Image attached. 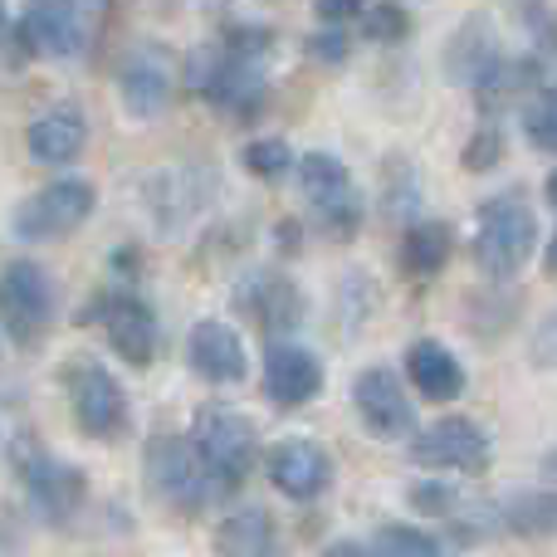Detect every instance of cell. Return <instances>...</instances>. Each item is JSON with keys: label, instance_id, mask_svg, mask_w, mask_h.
I'll use <instances>...</instances> for the list:
<instances>
[{"label": "cell", "instance_id": "36", "mask_svg": "<svg viewBox=\"0 0 557 557\" xmlns=\"http://www.w3.org/2000/svg\"><path fill=\"white\" fill-rule=\"evenodd\" d=\"M323 557H372V548H362V543H333Z\"/></svg>", "mask_w": 557, "mask_h": 557}, {"label": "cell", "instance_id": "15", "mask_svg": "<svg viewBox=\"0 0 557 557\" xmlns=\"http://www.w3.org/2000/svg\"><path fill=\"white\" fill-rule=\"evenodd\" d=\"M235 304H240V313L250 318L260 333H274V337L294 333V327L304 323V294H298V284L284 270H270V264L240 278Z\"/></svg>", "mask_w": 557, "mask_h": 557}, {"label": "cell", "instance_id": "23", "mask_svg": "<svg viewBox=\"0 0 557 557\" xmlns=\"http://www.w3.org/2000/svg\"><path fill=\"white\" fill-rule=\"evenodd\" d=\"M215 557H278V523L270 509L245 504V509L225 513L221 529L211 539Z\"/></svg>", "mask_w": 557, "mask_h": 557}, {"label": "cell", "instance_id": "25", "mask_svg": "<svg viewBox=\"0 0 557 557\" xmlns=\"http://www.w3.org/2000/svg\"><path fill=\"white\" fill-rule=\"evenodd\" d=\"M499 529L513 539H557V490H513L499 499Z\"/></svg>", "mask_w": 557, "mask_h": 557}, {"label": "cell", "instance_id": "40", "mask_svg": "<svg viewBox=\"0 0 557 557\" xmlns=\"http://www.w3.org/2000/svg\"><path fill=\"white\" fill-rule=\"evenodd\" d=\"M0 29H5V0H0Z\"/></svg>", "mask_w": 557, "mask_h": 557}, {"label": "cell", "instance_id": "18", "mask_svg": "<svg viewBox=\"0 0 557 557\" xmlns=\"http://www.w3.org/2000/svg\"><path fill=\"white\" fill-rule=\"evenodd\" d=\"M15 35L35 54L74 59L84 49V10L78 0H25V20Z\"/></svg>", "mask_w": 557, "mask_h": 557}, {"label": "cell", "instance_id": "32", "mask_svg": "<svg viewBox=\"0 0 557 557\" xmlns=\"http://www.w3.org/2000/svg\"><path fill=\"white\" fill-rule=\"evenodd\" d=\"M460 162H465V172H494V166L504 162V133L499 127H474V137L460 152Z\"/></svg>", "mask_w": 557, "mask_h": 557}, {"label": "cell", "instance_id": "19", "mask_svg": "<svg viewBox=\"0 0 557 557\" xmlns=\"http://www.w3.org/2000/svg\"><path fill=\"white\" fill-rule=\"evenodd\" d=\"M323 392V362L298 343H274L264 352V396L278 411H298Z\"/></svg>", "mask_w": 557, "mask_h": 557}, {"label": "cell", "instance_id": "34", "mask_svg": "<svg viewBox=\"0 0 557 557\" xmlns=\"http://www.w3.org/2000/svg\"><path fill=\"white\" fill-rule=\"evenodd\" d=\"M313 15H318V25L343 29L367 15V0H313Z\"/></svg>", "mask_w": 557, "mask_h": 557}, {"label": "cell", "instance_id": "29", "mask_svg": "<svg viewBox=\"0 0 557 557\" xmlns=\"http://www.w3.org/2000/svg\"><path fill=\"white\" fill-rule=\"evenodd\" d=\"M240 166L250 176H260V182H278V176H288L298 162H294V152H288L284 137H255V143H245Z\"/></svg>", "mask_w": 557, "mask_h": 557}, {"label": "cell", "instance_id": "14", "mask_svg": "<svg viewBox=\"0 0 557 557\" xmlns=\"http://www.w3.org/2000/svg\"><path fill=\"white\" fill-rule=\"evenodd\" d=\"M352 406H357V416H362L367 435H376V441H406V435H416V406H411V396H406L401 376L386 372V367L357 372Z\"/></svg>", "mask_w": 557, "mask_h": 557}, {"label": "cell", "instance_id": "20", "mask_svg": "<svg viewBox=\"0 0 557 557\" xmlns=\"http://www.w3.org/2000/svg\"><path fill=\"white\" fill-rule=\"evenodd\" d=\"M406 376H411L416 396L445 406L455 396H465V362L441 343V337H416L406 347Z\"/></svg>", "mask_w": 557, "mask_h": 557}, {"label": "cell", "instance_id": "5", "mask_svg": "<svg viewBox=\"0 0 557 557\" xmlns=\"http://www.w3.org/2000/svg\"><path fill=\"white\" fill-rule=\"evenodd\" d=\"M94 206H98L94 182H84V176H59V182L39 186L35 196H25V201L10 211V235L25 245L64 240V235H74L78 225L94 215Z\"/></svg>", "mask_w": 557, "mask_h": 557}, {"label": "cell", "instance_id": "9", "mask_svg": "<svg viewBox=\"0 0 557 557\" xmlns=\"http://www.w3.org/2000/svg\"><path fill=\"white\" fill-rule=\"evenodd\" d=\"M298 186H304L308 206H313V215L323 221L327 235L352 240L362 231L367 206H362L352 172H347V162H337L333 152H304L298 157Z\"/></svg>", "mask_w": 557, "mask_h": 557}, {"label": "cell", "instance_id": "6", "mask_svg": "<svg viewBox=\"0 0 557 557\" xmlns=\"http://www.w3.org/2000/svg\"><path fill=\"white\" fill-rule=\"evenodd\" d=\"M59 294L54 278L45 274V264L35 260H10L0 270V327L15 347H39L54 327Z\"/></svg>", "mask_w": 557, "mask_h": 557}, {"label": "cell", "instance_id": "8", "mask_svg": "<svg viewBox=\"0 0 557 557\" xmlns=\"http://www.w3.org/2000/svg\"><path fill=\"white\" fill-rule=\"evenodd\" d=\"M84 323H98L117 357L127 367H152L157 347H162V323H157L152 304L133 288H108L84 308Z\"/></svg>", "mask_w": 557, "mask_h": 557}, {"label": "cell", "instance_id": "38", "mask_svg": "<svg viewBox=\"0 0 557 557\" xmlns=\"http://www.w3.org/2000/svg\"><path fill=\"white\" fill-rule=\"evenodd\" d=\"M548 206H553V211H557V166H553V172H548Z\"/></svg>", "mask_w": 557, "mask_h": 557}, {"label": "cell", "instance_id": "16", "mask_svg": "<svg viewBox=\"0 0 557 557\" xmlns=\"http://www.w3.org/2000/svg\"><path fill=\"white\" fill-rule=\"evenodd\" d=\"M186 362H191V372L201 382H215V386H235L250 376V352H245L240 333L231 323H221V318L191 323V333H186Z\"/></svg>", "mask_w": 557, "mask_h": 557}, {"label": "cell", "instance_id": "26", "mask_svg": "<svg viewBox=\"0 0 557 557\" xmlns=\"http://www.w3.org/2000/svg\"><path fill=\"white\" fill-rule=\"evenodd\" d=\"M382 206H386V215H392V221H406L411 225L416 221V201H421V172H416L411 162H406V157H386L382 162Z\"/></svg>", "mask_w": 557, "mask_h": 557}, {"label": "cell", "instance_id": "28", "mask_svg": "<svg viewBox=\"0 0 557 557\" xmlns=\"http://www.w3.org/2000/svg\"><path fill=\"white\" fill-rule=\"evenodd\" d=\"M523 137L539 152H557V78L529 98V108H523Z\"/></svg>", "mask_w": 557, "mask_h": 557}, {"label": "cell", "instance_id": "31", "mask_svg": "<svg viewBox=\"0 0 557 557\" xmlns=\"http://www.w3.org/2000/svg\"><path fill=\"white\" fill-rule=\"evenodd\" d=\"M406 499H411L416 513H425V519H445V523H450L455 513H460V504H465L450 484H411Z\"/></svg>", "mask_w": 557, "mask_h": 557}, {"label": "cell", "instance_id": "10", "mask_svg": "<svg viewBox=\"0 0 557 557\" xmlns=\"http://www.w3.org/2000/svg\"><path fill=\"white\" fill-rule=\"evenodd\" d=\"M143 470H147L152 494L176 513H201L215 499V484L206 480L191 441H182V435H152L143 455Z\"/></svg>", "mask_w": 557, "mask_h": 557}, {"label": "cell", "instance_id": "27", "mask_svg": "<svg viewBox=\"0 0 557 557\" xmlns=\"http://www.w3.org/2000/svg\"><path fill=\"white\" fill-rule=\"evenodd\" d=\"M372 557H445V548L411 523H382L372 533Z\"/></svg>", "mask_w": 557, "mask_h": 557}, {"label": "cell", "instance_id": "11", "mask_svg": "<svg viewBox=\"0 0 557 557\" xmlns=\"http://www.w3.org/2000/svg\"><path fill=\"white\" fill-rule=\"evenodd\" d=\"M176 78H182V59L162 45V39H143L123 54L117 64V94L133 117H162L176 98Z\"/></svg>", "mask_w": 557, "mask_h": 557}, {"label": "cell", "instance_id": "3", "mask_svg": "<svg viewBox=\"0 0 557 557\" xmlns=\"http://www.w3.org/2000/svg\"><path fill=\"white\" fill-rule=\"evenodd\" d=\"M186 441H191L196 460H201L206 480L215 484V494H235L255 474V465H260V431L235 406H201Z\"/></svg>", "mask_w": 557, "mask_h": 557}, {"label": "cell", "instance_id": "17", "mask_svg": "<svg viewBox=\"0 0 557 557\" xmlns=\"http://www.w3.org/2000/svg\"><path fill=\"white\" fill-rule=\"evenodd\" d=\"M264 470H270V484L278 494L308 504L318 494H327V484H333V455L318 441H278L264 455Z\"/></svg>", "mask_w": 557, "mask_h": 557}, {"label": "cell", "instance_id": "2", "mask_svg": "<svg viewBox=\"0 0 557 557\" xmlns=\"http://www.w3.org/2000/svg\"><path fill=\"white\" fill-rule=\"evenodd\" d=\"M539 245V215L523 186H504L480 206V225H474V264L490 278H513L533 260Z\"/></svg>", "mask_w": 557, "mask_h": 557}, {"label": "cell", "instance_id": "13", "mask_svg": "<svg viewBox=\"0 0 557 557\" xmlns=\"http://www.w3.org/2000/svg\"><path fill=\"white\" fill-rule=\"evenodd\" d=\"M211 196H215L211 166H166V172H152L143 182V201L162 235H182L211 206Z\"/></svg>", "mask_w": 557, "mask_h": 557}, {"label": "cell", "instance_id": "7", "mask_svg": "<svg viewBox=\"0 0 557 557\" xmlns=\"http://www.w3.org/2000/svg\"><path fill=\"white\" fill-rule=\"evenodd\" d=\"M15 474H20V484H25L29 504L45 513V523L69 529V523L84 513V504H88L84 470L54 460V455H49L39 441H25V435L15 441Z\"/></svg>", "mask_w": 557, "mask_h": 557}, {"label": "cell", "instance_id": "12", "mask_svg": "<svg viewBox=\"0 0 557 557\" xmlns=\"http://www.w3.org/2000/svg\"><path fill=\"white\" fill-rule=\"evenodd\" d=\"M411 460L445 474H484L494 460V445L484 425H474L470 416H445L411 435Z\"/></svg>", "mask_w": 557, "mask_h": 557}, {"label": "cell", "instance_id": "21", "mask_svg": "<svg viewBox=\"0 0 557 557\" xmlns=\"http://www.w3.org/2000/svg\"><path fill=\"white\" fill-rule=\"evenodd\" d=\"M25 147L35 162L45 166H69L84 157L88 147V117L78 113V108H49V113H39L35 123L25 127Z\"/></svg>", "mask_w": 557, "mask_h": 557}, {"label": "cell", "instance_id": "35", "mask_svg": "<svg viewBox=\"0 0 557 557\" xmlns=\"http://www.w3.org/2000/svg\"><path fill=\"white\" fill-rule=\"evenodd\" d=\"M308 54H313L318 64H343L347 59V35L343 29H333V25H323L313 39H308Z\"/></svg>", "mask_w": 557, "mask_h": 557}, {"label": "cell", "instance_id": "1", "mask_svg": "<svg viewBox=\"0 0 557 557\" xmlns=\"http://www.w3.org/2000/svg\"><path fill=\"white\" fill-rule=\"evenodd\" d=\"M274 49V35L260 25H235L225 29V39L201 45L186 54L182 64V84L191 94H201L215 113L225 117H245L260 108L270 74H264V59Z\"/></svg>", "mask_w": 557, "mask_h": 557}, {"label": "cell", "instance_id": "37", "mask_svg": "<svg viewBox=\"0 0 557 557\" xmlns=\"http://www.w3.org/2000/svg\"><path fill=\"white\" fill-rule=\"evenodd\" d=\"M543 270H548V278H557V231H553V240H548V255H543Z\"/></svg>", "mask_w": 557, "mask_h": 557}, {"label": "cell", "instance_id": "39", "mask_svg": "<svg viewBox=\"0 0 557 557\" xmlns=\"http://www.w3.org/2000/svg\"><path fill=\"white\" fill-rule=\"evenodd\" d=\"M543 465H548V474L557 480V450H553V455H548V460H543Z\"/></svg>", "mask_w": 557, "mask_h": 557}, {"label": "cell", "instance_id": "22", "mask_svg": "<svg viewBox=\"0 0 557 557\" xmlns=\"http://www.w3.org/2000/svg\"><path fill=\"white\" fill-rule=\"evenodd\" d=\"M499 39H494L490 20L484 15H470L460 29L450 35V45H445V78L450 84H470L480 88L484 78H490V69L499 64Z\"/></svg>", "mask_w": 557, "mask_h": 557}, {"label": "cell", "instance_id": "30", "mask_svg": "<svg viewBox=\"0 0 557 557\" xmlns=\"http://www.w3.org/2000/svg\"><path fill=\"white\" fill-rule=\"evenodd\" d=\"M362 35L372 39V45H401V39L411 35V10L396 5V0H376L362 15Z\"/></svg>", "mask_w": 557, "mask_h": 557}, {"label": "cell", "instance_id": "33", "mask_svg": "<svg viewBox=\"0 0 557 557\" xmlns=\"http://www.w3.org/2000/svg\"><path fill=\"white\" fill-rule=\"evenodd\" d=\"M529 362L543 367V372H557V313H548L539 323V333L529 343Z\"/></svg>", "mask_w": 557, "mask_h": 557}, {"label": "cell", "instance_id": "24", "mask_svg": "<svg viewBox=\"0 0 557 557\" xmlns=\"http://www.w3.org/2000/svg\"><path fill=\"white\" fill-rule=\"evenodd\" d=\"M455 260V231L450 221H411L401 235V270L406 278L425 284Z\"/></svg>", "mask_w": 557, "mask_h": 557}, {"label": "cell", "instance_id": "4", "mask_svg": "<svg viewBox=\"0 0 557 557\" xmlns=\"http://www.w3.org/2000/svg\"><path fill=\"white\" fill-rule=\"evenodd\" d=\"M59 382H64V392H69L74 425L88 435V441H103V445L123 441L127 425H133L127 392L98 357H69V362L59 367Z\"/></svg>", "mask_w": 557, "mask_h": 557}]
</instances>
